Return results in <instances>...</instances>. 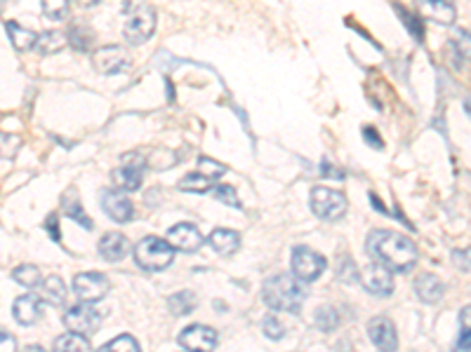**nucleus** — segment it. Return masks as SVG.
Instances as JSON below:
<instances>
[{
  "label": "nucleus",
  "mask_w": 471,
  "mask_h": 352,
  "mask_svg": "<svg viewBox=\"0 0 471 352\" xmlns=\"http://www.w3.org/2000/svg\"><path fill=\"white\" fill-rule=\"evenodd\" d=\"M452 263L464 270V273H469L471 270V246H467V249H455L452 251Z\"/></svg>",
  "instance_id": "39"
},
{
  "label": "nucleus",
  "mask_w": 471,
  "mask_h": 352,
  "mask_svg": "<svg viewBox=\"0 0 471 352\" xmlns=\"http://www.w3.org/2000/svg\"><path fill=\"white\" fill-rule=\"evenodd\" d=\"M457 350H471V329H469V326H462V329H459Z\"/></svg>",
  "instance_id": "43"
},
{
  "label": "nucleus",
  "mask_w": 471,
  "mask_h": 352,
  "mask_svg": "<svg viewBox=\"0 0 471 352\" xmlns=\"http://www.w3.org/2000/svg\"><path fill=\"white\" fill-rule=\"evenodd\" d=\"M370 199H372V204H375V209H380V211H382V214H389V209L385 207V204H382V202H380V197H377V195H375V193H370Z\"/></svg>",
  "instance_id": "46"
},
{
  "label": "nucleus",
  "mask_w": 471,
  "mask_h": 352,
  "mask_svg": "<svg viewBox=\"0 0 471 352\" xmlns=\"http://www.w3.org/2000/svg\"><path fill=\"white\" fill-rule=\"evenodd\" d=\"M311 211L323 221H340L347 214V197L333 188L316 186L311 190Z\"/></svg>",
  "instance_id": "5"
},
{
  "label": "nucleus",
  "mask_w": 471,
  "mask_h": 352,
  "mask_svg": "<svg viewBox=\"0 0 471 352\" xmlns=\"http://www.w3.org/2000/svg\"><path fill=\"white\" fill-rule=\"evenodd\" d=\"M102 350H107V352H116V350H127V352H137L139 350V343L132 336H118V338H113V340H109L107 345H102Z\"/></svg>",
  "instance_id": "37"
},
{
  "label": "nucleus",
  "mask_w": 471,
  "mask_h": 352,
  "mask_svg": "<svg viewBox=\"0 0 471 352\" xmlns=\"http://www.w3.org/2000/svg\"><path fill=\"white\" fill-rule=\"evenodd\" d=\"M459 324L471 329V305H467V308H464L462 313H459Z\"/></svg>",
  "instance_id": "45"
},
{
  "label": "nucleus",
  "mask_w": 471,
  "mask_h": 352,
  "mask_svg": "<svg viewBox=\"0 0 471 352\" xmlns=\"http://www.w3.org/2000/svg\"><path fill=\"white\" fill-rule=\"evenodd\" d=\"M73 291L80 301L85 303H97L107 296L109 291V280L102 273H78L73 277Z\"/></svg>",
  "instance_id": "12"
},
{
  "label": "nucleus",
  "mask_w": 471,
  "mask_h": 352,
  "mask_svg": "<svg viewBox=\"0 0 471 352\" xmlns=\"http://www.w3.org/2000/svg\"><path fill=\"white\" fill-rule=\"evenodd\" d=\"M40 296H33V293H26V296H19L12 305V315L15 320L19 322L21 326H31L40 320Z\"/></svg>",
  "instance_id": "19"
},
{
  "label": "nucleus",
  "mask_w": 471,
  "mask_h": 352,
  "mask_svg": "<svg viewBox=\"0 0 471 352\" xmlns=\"http://www.w3.org/2000/svg\"><path fill=\"white\" fill-rule=\"evenodd\" d=\"M174 246L170 244V239H160V237H149L139 239L135 244V263L147 273H160L167 266H172L174 261Z\"/></svg>",
  "instance_id": "3"
},
{
  "label": "nucleus",
  "mask_w": 471,
  "mask_h": 352,
  "mask_svg": "<svg viewBox=\"0 0 471 352\" xmlns=\"http://www.w3.org/2000/svg\"><path fill=\"white\" fill-rule=\"evenodd\" d=\"M45 231L50 233V239H52V242H62V233H59V216H57V214H50L48 219H45Z\"/></svg>",
  "instance_id": "40"
},
{
  "label": "nucleus",
  "mask_w": 471,
  "mask_h": 352,
  "mask_svg": "<svg viewBox=\"0 0 471 352\" xmlns=\"http://www.w3.org/2000/svg\"><path fill=\"white\" fill-rule=\"evenodd\" d=\"M450 55L455 57V63L464 61V59H469L471 61V33L464 31V28H457V31H452V38L450 43Z\"/></svg>",
  "instance_id": "26"
},
{
  "label": "nucleus",
  "mask_w": 471,
  "mask_h": 352,
  "mask_svg": "<svg viewBox=\"0 0 471 352\" xmlns=\"http://www.w3.org/2000/svg\"><path fill=\"white\" fill-rule=\"evenodd\" d=\"M212 195H214V199H219V202L229 204V207H236V209L243 207L241 199H238V195H236V190L231 186H217L212 190Z\"/></svg>",
  "instance_id": "38"
},
{
  "label": "nucleus",
  "mask_w": 471,
  "mask_h": 352,
  "mask_svg": "<svg viewBox=\"0 0 471 352\" xmlns=\"http://www.w3.org/2000/svg\"><path fill=\"white\" fill-rule=\"evenodd\" d=\"M363 139L368 141V144H370L375 150H382V148H385V141H382V137L377 134V129L372 127V125H365V127H363Z\"/></svg>",
  "instance_id": "41"
},
{
  "label": "nucleus",
  "mask_w": 471,
  "mask_h": 352,
  "mask_svg": "<svg viewBox=\"0 0 471 352\" xmlns=\"http://www.w3.org/2000/svg\"><path fill=\"white\" fill-rule=\"evenodd\" d=\"M78 5H83V8H90V5H97L100 0H75Z\"/></svg>",
  "instance_id": "47"
},
{
  "label": "nucleus",
  "mask_w": 471,
  "mask_h": 352,
  "mask_svg": "<svg viewBox=\"0 0 471 352\" xmlns=\"http://www.w3.org/2000/svg\"><path fill=\"white\" fill-rule=\"evenodd\" d=\"M55 350L57 352H64V350L83 352V350H90V340H87L85 333L68 331V333H64V336H59L55 340Z\"/></svg>",
  "instance_id": "29"
},
{
  "label": "nucleus",
  "mask_w": 471,
  "mask_h": 352,
  "mask_svg": "<svg viewBox=\"0 0 471 352\" xmlns=\"http://www.w3.org/2000/svg\"><path fill=\"white\" fill-rule=\"evenodd\" d=\"M261 331H264V336L269 340H281L286 336V326L281 324V320L273 315H266L264 322H261Z\"/></svg>",
  "instance_id": "35"
},
{
  "label": "nucleus",
  "mask_w": 471,
  "mask_h": 352,
  "mask_svg": "<svg viewBox=\"0 0 471 352\" xmlns=\"http://www.w3.org/2000/svg\"><path fill=\"white\" fill-rule=\"evenodd\" d=\"M415 5L424 19L441 23V26H450L457 19L455 5L450 0H415Z\"/></svg>",
  "instance_id": "15"
},
{
  "label": "nucleus",
  "mask_w": 471,
  "mask_h": 352,
  "mask_svg": "<svg viewBox=\"0 0 471 352\" xmlns=\"http://www.w3.org/2000/svg\"><path fill=\"white\" fill-rule=\"evenodd\" d=\"M394 10L398 12L400 21L405 23V28L410 31L412 38H415L417 43H424V17L420 12H408L405 8H400V5H394Z\"/></svg>",
  "instance_id": "27"
},
{
  "label": "nucleus",
  "mask_w": 471,
  "mask_h": 352,
  "mask_svg": "<svg viewBox=\"0 0 471 352\" xmlns=\"http://www.w3.org/2000/svg\"><path fill=\"white\" fill-rule=\"evenodd\" d=\"M196 305H198V298H196L194 291H177L167 298V308H170V313L177 317L191 315L196 310Z\"/></svg>",
  "instance_id": "25"
},
{
  "label": "nucleus",
  "mask_w": 471,
  "mask_h": 352,
  "mask_svg": "<svg viewBox=\"0 0 471 352\" xmlns=\"http://www.w3.org/2000/svg\"><path fill=\"white\" fill-rule=\"evenodd\" d=\"M66 284L62 282V277L57 275H50L48 280L40 282V298H43L48 305H55V308H62L66 303Z\"/></svg>",
  "instance_id": "23"
},
{
  "label": "nucleus",
  "mask_w": 471,
  "mask_h": 352,
  "mask_svg": "<svg viewBox=\"0 0 471 352\" xmlns=\"http://www.w3.org/2000/svg\"><path fill=\"white\" fill-rule=\"evenodd\" d=\"M415 293H417V298H420V301L434 305V303H438L441 298H443L445 284L436 277L434 273H422V275H417V280H415Z\"/></svg>",
  "instance_id": "18"
},
{
  "label": "nucleus",
  "mask_w": 471,
  "mask_h": 352,
  "mask_svg": "<svg viewBox=\"0 0 471 352\" xmlns=\"http://www.w3.org/2000/svg\"><path fill=\"white\" fill-rule=\"evenodd\" d=\"M12 280L17 282V284L26 286V289L40 286V282H43V277H40V270L36 266H28V263H24V266H17L12 270Z\"/></svg>",
  "instance_id": "31"
},
{
  "label": "nucleus",
  "mask_w": 471,
  "mask_h": 352,
  "mask_svg": "<svg viewBox=\"0 0 471 352\" xmlns=\"http://www.w3.org/2000/svg\"><path fill=\"white\" fill-rule=\"evenodd\" d=\"M365 251L375 261L385 263L394 273H408L417 263V246L405 235L391 231H372L365 239Z\"/></svg>",
  "instance_id": "1"
},
{
  "label": "nucleus",
  "mask_w": 471,
  "mask_h": 352,
  "mask_svg": "<svg viewBox=\"0 0 471 352\" xmlns=\"http://www.w3.org/2000/svg\"><path fill=\"white\" fill-rule=\"evenodd\" d=\"M5 33H8V38H10V43H12L15 50H19V52L36 50L38 33H33L31 28L19 26L17 21H5Z\"/></svg>",
  "instance_id": "22"
},
{
  "label": "nucleus",
  "mask_w": 471,
  "mask_h": 352,
  "mask_svg": "<svg viewBox=\"0 0 471 352\" xmlns=\"http://www.w3.org/2000/svg\"><path fill=\"white\" fill-rule=\"evenodd\" d=\"M391 273L394 270L389 266L375 261V263H370L363 273H360V282H363V286L372 293V296L385 298V296H391V291H394V275Z\"/></svg>",
  "instance_id": "10"
},
{
  "label": "nucleus",
  "mask_w": 471,
  "mask_h": 352,
  "mask_svg": "<svg viewBox=\"0 0 471 352\" xmlns=\"http://www.w3.org/2000/svg\"><path fill=\"white\" fill-rule=\"evenodd\" d=\"M130 57L120 45H104L92 52V66L104 75H116L130 68Z\"/></svg>",
  "instance_id": "9"
},
{
  "label": "nucleus",
  "mask_w": 471,
  "mask_h": 352,
  "mask_svg": "<svg viewBox=\"0 0 471 352\" xmlns=\"http://www.w3.org/2000/svg\"><path fill=\"white\" fill-rule=\"evenodd\" d=\"M167 239H170L174 249L186 251V254L198 251L203 246V235L194 223H177V226H172L170 233H167Z\"/></svg>",
  "instance_id": "16"
},
{
  "label": "nucleus",
  "mask_w": 471,
  "mask_h": 352,
  "mask_svg": "<svg viewBox=\"0 0 471 352\" xmlns=\"http://www.w3.org/2000/svg\"><path fill=\"white\" fill-rule=\"evenodd\" d=\"M207 244L217 251L219 256H234L241 249V235L231 228H214L207 237Z\"/></svg>",
  "instance_id": "20"
},
{
  "label": "nucleus",
  "mask_w": 471,
  "mask_h": 352,
  "mask_svg": "<svg viewBox=\"0 0 471 352\" xmlns=\"http://www.w3.org/2000/svg\"><path fill=\"white\" fill-rule=\"evenodd\" d=\"M0 345H3V350H5V352H12V350H17L15 338L10 336L8 331H0Z\"/></svg>",
  "instance_id": "44"
},
{
  "label": "nucleus",
  "mask_w": 471,
  "mask_h": 352,
  "mask_svg": "<svg viewBox=\"0 0 471 352\" xmlns=\"http://www.w3.org/2000/svg\"><path fill=\"white\" fill-rule=\"evenodd\" d=\"M337 277H340V282H344V284H353V282L358 280L356 263H353L349 256H344L340 261V268H337Z\"/></svg>",
  "instance_id": "36"
},
{
  "label": "nucleus",
  "mask_w": 471,
  "mask_h": 352,
  "mask_svg": "<svg viewBox=\"0 0 471 352\" xmlns=\"http://www.w3.org/2000/svg\"><path fill=\"white\" fill-rule=\"evenodd\" d=\"M100 197H102L104 214H107L111 221H116V223L132 221V216H135V207H132L130 197H127L120 188L118 190H116V188H107V190L100 193Z\"/></svg>",
  "instance_id": "11"
},
{
  "label": "nucleus",
  "mask_w": 471,
  "mask_h": 352,
  "mask_svg": "<svg viewBox=\"0 0 471 352\" xmlns=\"http://www.w3.org/2000/svg\"><path fill=\"white\" fill-rule=\"evenodd\" d=\"M212 188V181L201 172H191L179 181V190L184 193H207Z\"/></svg>",
  "instance_id": "32"
},
{
  "label": "nucleus",
  "mask_w": 471,
  "mask_h": 352,
  "mask_svg": "<svg viewBox=\"0 0 471 352\" xmlns=\"http://www.w3.org/2000/svg\"><path fill=\"white\" fill-rule=\"evenodd\" d=\"M261 298L271 310H278V313H299V308L306 301V289L295 273H278L264 282Z\"/></svg>",
  "instance_id": "2"
},
{
  "label": "nucleus",
  "mask_w": 471,
  "mask_h": 352,
  "mask_svg": "<svg viewBox=\"0 0 471 352\" xmlns=\"http://www.w3.org/2000/svg\"><path fill=\"white\" fill-rule=\"evenodd\" d=\"M368 336L372 343L380 350H396L398 348V336H396V326L389 320L387 315H377L368 322Z\"/></svg>",
  "instance_id": "14"
},
{
  "label": "nucleus",
  "mask_w": 471,
  "mask_h": 352,
  "mask_svg": "<svg viewBox=\"0 0 471 352\" xmlns=\"http://www.w3.org/2000/svg\"><path fill=\"white\" fill-rule=\"evenodd\" d=\"M464 110H467V115L471 117V99H467V101H464Z\"/></svg>",
  "instance_id": "48"
},
{
  "label": "nucleus",
  "mask_w": 471,
  "mask_h": 352,
  "mask_svg": "<svg viewBox=\"0 0 471 352\" xmlns=\"http://www.w3.org/2000/svg\"><path fill=\"white\" fill-rule=\"evenodd\" d=\"M313 324L323 333L335 331V329L340 326V313H337L335 308H330V305H321V308L316 310V315H313Z\"/></svg>",
  "instance_id": "30"
},
{
  "label": "nucleus",
  "mask_w": 471,
  "mask_h": 352,
  "mask_svg": "<svg viewBox=\"0 0 471 352\" xmlns=\"http://www.w3.org/2000/svg\"><path fill=\"white\" fill-rule=\"evenodd\" d=\"M144 169H147V157H144L142 153H137V150L125 153V155L120 157V164L113 169V174H111L113 184L125 193L139 190Z\"/></svg>",
  "instance_id": "4"
},
{
  "label": "nucleus",
  "mask_w": 471,
  "mask_h": 352,
  "mask_svg": "<svg viewBox=\"0 0 471 352\" xmlns=\"http://www.w3.org/2000/svg\"><path fill=\"white\" fill-rule=\"evenodd\" d=\"M66 33H68V47H73L75 52H90L92 43H95V33H92L90 28L75 23Z\"/></svg>",
  "instance_id": "28"
},
{
  "label": "nucleus",
  "mask_w": 471,
  "mask_h": 352,
  "mask_svg": "<svg viewBox=\"0 0 471 352\" xmlns=\"http://www.w3.org/2000/svg\"><path fill=\"white\" fill-rule=\"evenodd\" d=\"M62 209H64V214H66V219H73L75 223H78V226H83L85 231H92V228H95V223L90 221V216H87L85 209L80 207V199H78V193H75V188H68V190L64 193Z\"/></svg>",
  "instance_id": "21"
},
{
  "label": "nucleus",
  "mask_w": 471,
  "mask_h": 352,
  "mask_svg": "<svg viewBox=\"0 0 471 352\" xmlns=\"http://www.w3.org/2000/svg\"><path fill=\"white\" fill-rule=\"evenodd\" d=\"M127 23L123 28V38L130 45H144L156 31V12L149 5H139L135 12H125Z\"/></svg>",
  "instance_id": "6"
},
{
  "label": "nucleus",
  "mask_w": 471,
  "mask_h": 352,
  "mask_svg": "<svg viewBox=\"0 0 471 352\" xmlns=\"http://www.w3.org/2000/svg\"><path fill=\"white\" fill-rule=\"evenodd\" d=\"M198 172L201 174H205L207 179L210 181H217V179H222V176L226 174V167L222 162H217V160H212V157H205V155H201L198 157Z\"/></svg>",
  "instance_id": "33"
},
{
  "label": "nucleus",
  "mask_w": 471,
  "mask_h": 352,
  "mask_svg": "<svg viewBox=\"0 0 471 352\" xmlns=\"http://www.w3.org/2000/svg\"><path fill=\"white\" fill-rule=\"evenodd\" d=\"M66 45H68V33H64V31H45V33L38 35L36 50H38V55L48 57V55H57V52H62Z\"/></svg>",
  "instance_id": "24"
},
{
  "label": "nucleus",
  "mask_w": 471,
  "mask_h": 352,
  "mask_svg": "<svg viewBox=\"0 0 471 352\" xmlns=\"http://www.w3.org/2000/svg\"><path fill=\"white\" fill-rule=\"evenodd\" d=\"M43 14L52 21H62L68 14V0H43Z\"/></svg>",
  "instance_id": "34"
},
{
  "label": "nucleus",
  "mask_w": 471,
  "mask_h": 352,
  "mask_svg": "<svg viewBox=\"0 0 471 352\" xmlns=\"http://www.w3.org/2000/svg\"><path fill=\"white\" fill-rule=\"evenodd\" d=\"M325 258L318 254V251H313L311 246H295L293 249V256H290V268H293V273L297 275L302 282H316L321 277V273L325 270Z\"/></svg>",
  "instance_id": "8"
},
{
  "label": "nucleus",
  "mask_w": 471,
  "mask_h": 352,
  "mask_svg": "<svg viewBox=\"0 0 471 352\" xmlns=\"http://www.w3.org/2000/svg\"><path fill=\"white\" fill-rule=\"evenodd\" d=\"M97 249H100V254H102L104 261L118 263V261H123L127 254H130L132 244H130V239H127L123 233H107L100 239Z\"/></svg>",
  "instance_id": "17"
},
{
  "label": "nucleus",
  "mask_w": 471,
  "mask_h": 352,
  "mask_svg": "<svg viewBox=\"0 0 471 352\" xmlns=\"http://www.w3.org/2000/svg\"><path fill=\"white\" fill-rule=\"evenodd\" d=\"M179 345L184 350H214L219 343L217 331L205 324H191L179 333Z\"/></svg>",
  "instance_id": "13"
},
{
  "label": "nucleus",
  "mask_w": 471,
  "mask_h": 352,
  "mask_svg": "<svg viewBox=\"0 0 471 352\" xmlns=\"http://www.w3.org/2000/svg\"><path fill=\"white\" fill-rule=\"evenodd\" d=\"M62 320L68 331H78V333H85V336H92V333L100 331V326L104 322V313L97 310L92 303L80 301L78 305H71V308L64 313Z\"/></svg>",
  "instance_id": "7"
},
{
  "label": "nucleus",
  "mask_w": 471,
  "mask_h": 352,
  "mask_svg": "<svg viewBox=\"0 0 471 352\" xmlns=\"http://www.w3.org/2000/svg\"><path fill=\"white\" fill-rule=\"evenodd\" d=\"M321 174L325 176V179H335V181H344V169H340V167H335L333 162H328V160H323L321 162Z\"/></svg>",
  "instance_id": "42"
}]
</instances>
